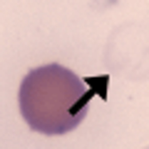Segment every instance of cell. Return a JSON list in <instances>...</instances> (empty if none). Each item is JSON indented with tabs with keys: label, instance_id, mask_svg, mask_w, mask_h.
<instances>
[{
	"label": "cell",
	"instance_id": "cell-1",
	"mask_svg": "<svg viewBox=\"0 0 149 149\" xmlns=\"http://www.w3.org/2000/svg\"><path fill=\"white\" fill-rule=\"evenodd\" d=\"M95 97V80L62 65H40L25 74L20 85V112L32 132L67 134L82 124Z\"/></svg>",
	"mask_w": 149,
	"mask_h": 149
}]
</instances>
